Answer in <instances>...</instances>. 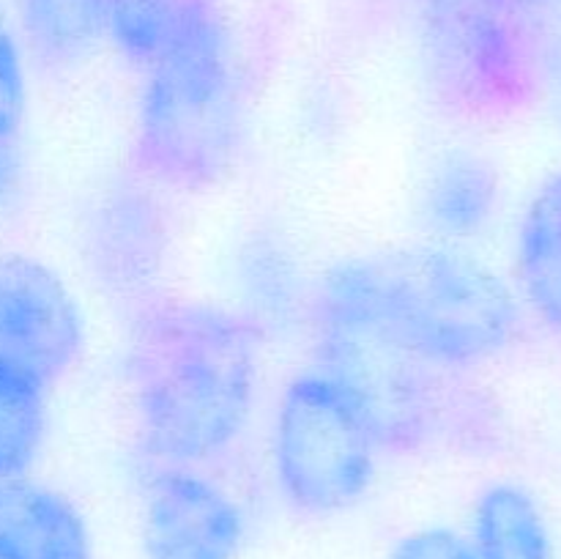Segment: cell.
Listing matches in <instances>:
<instances>
[{
    "label": "cell",
    "mask_w": 561,
    "mask_h": 559,
    "mask_svg": "<svg viewBox=\"0 0 561 559\" xmlns=\"http://www.w3.org/2000/svg\"><path fill=\"white\" fill-rule=\"evenodd\" d=\"M261 327L203 301L153 299L131 316L129 378L146 453L192 466L233 447L250 420Z\"/></svg>",
    "instance_id": "6da1fadb"
},
{
    "label": "cell",
    "mask_w": 561,
    "mask_h": 559,
    "mask_svg": "<svg viewBox=\"0 0 561 559\" xmlns=\"http://www.w3.org/2000/svg\"><path fill=\"white\" fill-rule=\"evenodd\" d=\"M318 329H354L469 370L513 345L520 307L510 285L477 258L414 247L351 258L323 274L312 296Z\"/></svg>",
    "instance_id": "7a4b0ae2"
},
{
    "label": "cell",
    "mask_w": 561,
    "mask_h": 559,
    "mask_svg": "<svg viewBox=\"0 0 561 559\" xmlns=\"http://www.w3.org/2000/svg\"><path fill=\"white\" fill-rule=\"evenodd\" d=\"M241 142V91L230 33L214 0H201L173 47L146 69L137 104L140 179L179 192L217 186Z\"/></svg>",
    "instance_id": "3957f363"
},
{
    "label": "cell",
    "mask_w": 561,
    "mask_h": 559,
    "mask_svg": "<svg viewBox=\"0 0 561 559\" xmlns=\"http://www.w3.org/2000/svg\"><path fill=\"white\" fill-rule=\"evenodd\" d=\"M318 365L348 392L378 453H482L499 436L491 400L416 351L354 329H318Z\"/></svg>",
    "instance_id": "277c9868"
},
{
    "label": "cell",
    "mask_w": 561,
    "mask_h": 559,
    "mask_svg": "<svg viewBox=\"0 0 561 559\" xmlns=\"http://www.w3.org/2000/svg\"><path fill=\"white\" fill-rule=\"evenodd\" d=\"M422 55L438 104L469 124H502L537 102L520 9L513 0H420Z\"/></svg>",
    "instance_id": "5b68a950"
},
{
    "label": "cell",
    "mask_w": 561,
    "mask_h": 559,
    "mask_svg": "<svg viewBox=\"0 0 561 559\" xmlns=\"http://www.w3.org/2000/svg\"><path fill=\"white\" fill-rule=\"evenodd\" d=\"M376 455L354 400L321 365L290 378L274 425V469L290 507L305 515L354 507L370 488Z\"/></svg>",
    "instance_id": "8992f818"
},
{
    "label": "cell",
    "mask_w": 561,
    "mask_h": 559,
    "mask_svg": "<svg viewBox=\"0 0 561 559\" xmlns=\"http://www.w3.org/2000/svg\"><path fill=\"white\" fill-rule=\"evenodd\" d=\"M168 247V219L146 179L115 181L93 201L85 223L88 263L102 288L131 316L159 299Z\"/></svg>",
    "instance_id": "52a82bcc"
},
{
    "label": "cell",
    "mask_w": 561,
    "mask_h": 559,
    "mask_svg": "<svg viewBox=\"0 0 561 559\" xmlns=\"http://www.w3.org/2000/svg\"><path fill=\"white\" fill-rule=\"evenodd\" d=\"M82 351V318L64 280L27 255H0V354L53 387Z\"/></svg>",
    "instance_id": "ba28073f"
},
{
    "label": "cell",
    "mask_w": 561,
    "mask_h": 559,
    "mask_svg": "<svg viewBox=\"0 0 561 559\" xmlns=\"http://www.w3.org/2000/svg\"><path fill=\"white\" fill-rule=\"evenodd\" d=\"M244 537V513L222 486L192 466L157 471L142 510L148 559H236Z\"/></svg>",
    "instance_id": "9c48e42d"
},
{
    "label": "cell",
    "mask_w": 561,
    "mask_h": 559,
    "mask_svg": "<svg viewBox=\"0 0 561 559\" xmlns=\"http://www.w3.org/2000/svg\"><path fill=\"white\" fill-rule=\"evenodd\" d=\"M0 559H91V532L69 497L9 477L0 480Z\"/></svg>",
    "instance_id": "30bf717a"
},
{
    "label": "cell",
    "mask_w": 561,
    "mask_h": 559,
    "mask_svg": "<svg viewBox=\"0 0 561 559\" xmlns=\"http://www.w3.org/2000/svg\"><path fill=\"white\" fill-rule=\"evenodd\" d=\"M515 272L537 321L561 334V173L551 175L526 206Z\"/></svg>",
    "instance_id": "8fae6325"
},
{
    "label": "cell",
    "mask_w": 561,
    "mask_h": 559,
    "mask_svg": "<svg viewBox=\"0 0 561 559\" xmlns=\"http://www.w3.org/2000/svg\"><path fill=\"white\" fill-rule=\"evenodd\" d=\"M499 190V173L488 159L453 153L433 170L425 186L427 223L442 236L471 239L496 214Z\"/></svg>",
    "instance_id": "7c38bea8"
},
{
    "label": "cell",
    "mask_w": 561,
    "mask_h": 559,
    "mask_svg": "<svg viewBox=\"0 0 561 559\" xmlns=\"http://www.w3.org/2000/svg\"><path fill=\"white\" fill-rule=\"evenodd\" d=\"M469 543L477 559H553L546 515L515 482H496L480 493Z\"/></svg>",
    "instance_id": "4fadbf2b"
},
{
    "label": "cell",
    "mask_w": 561,
    "mask_h": 559,
    "mask_svg": "<svg viewBox=\"0 0 561 559\" xmlns=\"http://www.w3.org/2000/svg\"><path fill=\"white\" fill-rule=\"evenodd\" d=\"M113 0H20L22 36L47 69H66L85 58L102 38Z\"/></svg>",
    "instance_id": "5bb4252c"
},
{
    "label": "cell",
    "mask_w": 561,
    "mask_h": 559,
    "mask_svg": "<svg viewBox=\"0 0 561 559\" xmlns=\"http://www.w3.org/2000/svg\"><path fill=\"white\" fill-rule=\"evenodd\" d=\"M49 384L22 362L0 354V480L25 477L47 427Z\"/></svg>",
    "instance_id": "9a60e30c"
},
{
    "label": "cell",
    "mask_w": 561,
    "mask_h": 559,
    "mask_svg": "<svg viewBox=\"0 0 561 559\" xmlns=\"http://www.w3.org/2000/svg\"><path fill=\"white\" fill-rule=\"evenodd\" d=\"M201 0H113L107 38L135 66L157 64L175 44Z\"/></svg>",
    "instance_id": "2e32d148"
},
{
    "label": "cell",
    "mask_w": 561,
    "mask_h": 559,
    "mask_svg": "<svg viewBox=\"0 0 561 559\" xmlns=\"http://www.w3.org/2000/svg\"><path fill=\"white\" fill-rule=\"evenodd\" d=\"M239 280L247 299L255 307L252 321L257 327L266 323H288L301 305V277L296 272L294 258L272 236L261 233L247 241L239 252Z\"/></svg>",
    "instance_id": "e0dca14e"
},
{
    "label": "cell",
    "mask_w": 561,
    "mask_h": 559,
    "mask_svg": "<svg viewBox=\"0 0 561 559\" xmlns=\"http://www.w3.org/2000/svg\"><path fill=\"white\" fill-rule=\"evenodd\" d=\"M518 9L535 64L537 99L551 107L561 124V0H535Z\"/></svg>",
    "instance_id": "ac0fdd59"
},
{
    "label": "cell",
    "mask_w": 561,
    "mask_h": 559,
    "mask_svg": "<svg viewBox=\"0 0 561 559\" xmlns=\"http://www.w3.org/2000/svg\"><path fill=\"white\" fill-rule=\"evenodd\" d=\"M27 104L22 49L9 16L0 11V140H16Z\"/></svg>",
    "instance_id": "d6986e66"
},
{
    "label": "cell",
    "mask_w": 561,
    "mask_h": 559,
    "mask_svg": "<svg viewBox=\"0 0 561 559\" xmlns=\"http://www.w3.org/2000/svg\"><path fill=\"white\" fill-rule=\"evenodd\" d=\"M389 559H477L474 548L463 535L453 529H416L398 540Z\"/></svg>",
    "instance_id": "ffe728a7"
},
{
    "label": "cell",
    "mask_w": 561,
    "mask_h": 559,
    "mask_svg": "<svg viewBox=\"0 0 561 559\" xmlns=\"http://www.w3.org/2000/svg\"><path fill=\"white\" fill-rule=\"evenodd\" d=\"M22 190V157L14 140H0V212L11 206Z\"/></svg>",
    "instance_id": "44dd1931"
},
{
    "label": "cell",
    "mask_w": 561,
    "mask_h": 559,
    "mask_svg": "<svg viewBox=\"0 0 561 559\" xmlns=\"http://www.w3.org/2000/svg\"><path fill=\"white\" fill-rule=\"evenodd\" d=\"M515 5H526V3H535V0H513Z\"/></svg>",
    "instance_id": "7402d4cb"
}]
</instances>
